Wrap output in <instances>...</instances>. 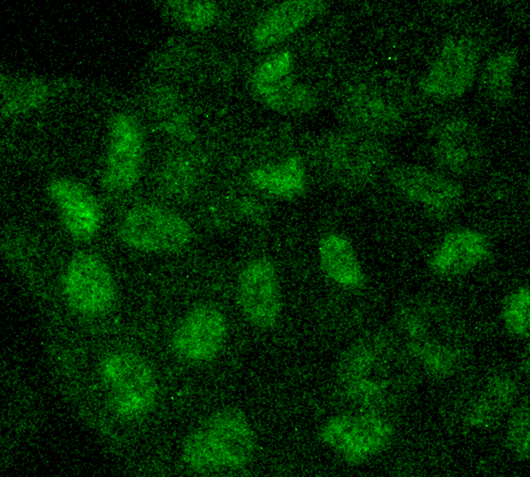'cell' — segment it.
<instances>
[{"label":"cell","mask_w":530,"mask_h":477,"mask_svg":"<svg viewBox=\"0 0 530 477\" xmlns=\"http://www.w3.org/2000/svg\"><path fill=\"white\" fill-rule=\"evenodd\" d=\"M257 449L255 430L243 409L219 408L194 425L177 448L180 465L193 473L237 471L248 466Z\"/></svg>","instance_id":"obj_4"},{"label":"cell","mask_w":530,"mask_h":477,"mask_svg":"<svg viewBox=\"0 0 530 477\" xmlns=\"http://www.w3.org/2000/svg\"><path fill=\"white\" fill-rule=\"evenodd\" d=\"M69 82L61 77L1 73V118H18L40 110L65 89Z\"/></svg>","instance_id":"obj_17"},{"label":"cell","mask_w":530,"mask_h":477,"mask_svg":"<svg viewBox=\"0 0 530 477\" xmlns=\"http://www.w3.org/2000/svg\"><path fill=\"white\" fill-rule=\"evenodd\" d=\"M318 259L322 273L347 288L363 285L365 277L351 241L343 235L328 233L318 242Z\"/></svg>","instance_id":"obj_23"},{"label":"cell","mask_w":530,"mask_h":477,"mask_svg":"<svg viewBox=\"0 0 530 477\" xmlns=\"http://www.w3.org/2000/svg\"><path fill=\"white\" fill-rule=\"evenodd\" d=\"M46 192L67 234L88 242L100 232L103 212L95 194L84 182L69 176L50 180Z\"/></svg>","instance_id":"obj_13"},{"label":"cell","mask_w":530,"mask_h":477,"mask_svg":"<svg viewBox=\"0 0 530 477\" xmlns=\"http://www.w3.org/2000/svg\"><path fill=\"white\" fill-rule=\"evenodd\" d=\"M388 151L379 140L346 133L330 141V162L335 175L352 184L373 180L388 162Z\"/></svg>","instance_id":"obj_15"},{"label":"cell","mask_w":530,"mask_h":477,"mask_svg":"<svg viewBox=\"0 0 530 477\" xmlns=\"http://www.w3.org/2000/svg\"><path fill=\"white\" fill-rule=\"evenodd\" d=\"M227 332L226 318L217 307L211 303L197 304L175 323L167 340V350L185 366H202L220 353Z\"/></svg>","instance_id":"obj_9"},{"label":"cell","mask_w":530,"mask_h":477,"mask_svg":"<svg viewBox=\"0 0 530 477\" xmlns=\"http://www.w3.org/2000/svg\"><path fill=\"white\" fill-rule=\"evenodd\" d=\"M67 403L109 449L136 465L156 441L165 386L159 354L130 337L68 340L47 352Z\"/></svg>","instance_id":"obj_1"},{"label":"cell","mask_w":530,"mask_h":477,"mask_svg":"<svg viewBox=\"0 0 530 477\" xmlns=\"http://www.w3.org/2000/svg\"><path fill=\"white\" fill-rule=\"evenodd\" d=\"M60 294L76 317L99 320L114 311L119 290L108 263L98 255L82 250L67 262L60 280Z\"/></svg>","instance_id":"obj_5"},{"label":"cell","mask_w":530,"mask_h":477,"mask_svg":"<svg viewBox=\"0 0 530 477\" xmlns=\"http://www.w3.org/2000/svg\"><path fill=\"white\" fill-rule=\"evenodd\" d=\"M2 459H11L36 433L41 412L37 393L15 365L3 369Z\"/></svg>","instance_id":"obj_11"},{"label":"cell","mask_w":530,"mask_h":477,"mask_svg":"<svg viewBox=\"0 0 530 477\" xmlns=\"http://www.w3.org/2000/svg\"><path fill=\"white\" fill-rule=\"evenodd\" d=\"M485 236L471 230L446 235L430 260L433 271L444 277L459 276L473 270L488 255Z\"/></svg>","instance_id":"obj_19"},{"label":"cell","mask_w":530,"mask_h":477,"mask_svg":"<svg viewBox=\"0 0 530 477\" xmlns=\"http://www.w3.org/2000/svg\"><path fill=\"white\" fill-rule=\"evenodd\" d=\"M120 241L132 250L173 255L193 238V230L179 213L162 204L143 202L130 207L118 225Z\"/></svg>","instance_id":"obj_6"},{"label":"cell","mask_w":530,"mask_h":477,"mask_svg":"<svg viewBox=\"0 0 530 477\" xmlns=\"http://www.w3.org/2000/svg\"><path fill=\"white\" fill-rule=\"evenodd\" d=\"M418 374L392 333L358 340L343 352L336 369L344 396L359 410L377 413L401 401Z\"/></svg>","instance_id":"obj_2"},{"label":"cell","mask_w":530,"mask_h":477,"mask_svg":"<svg viewBox=\"0 0 530 477\" xmlns=\"http://www.w3.org/2000/svg\"><path fill=\"white\" fill-rule=\"evenodd\" d=\"M517 393V384L507 374L488 377L471 397L465 410L466 422L478 429L493 428L508 413Z\"/></svg>","instance_id":"obj_21"},{"label":"cell","mask_w":530,"mask_h":477,"mask_svg":"<svg viewBox=\"0 0 530 477\" xmlns=\"http://www.w3.org/2000/svg\"><path fill=\"white\" fill-rule=\"evenodd\" d=\"M252 179L262 190L288 197L302 188L304 172L299 161L293 158L282 164L257 169Z\"/></svg>","instance_id":"obj_25"},{"label":"cell","mask_w":530,"mask_h":477,"mask_svg":"<svg viewBox=\"0 0 530 477\" xmlns=\"http://www.w3.org/2000/svg\"><path fill=\"white\" fill-rule=\"evenodd\" d=\"M159 10L166 22L185 32H200L216 20L219 8L211 1L167 0L159 2Z\"/></svg>","instance_id":"obj_24"},{"label":"cell","mask_w":530,"mask_h":477,"mask_svg":"<svg viewBox=\"0 0 530 477\" xmlns=\"http://www.w3.org/2000/svg\"><path fill=\"white\" fill-rule=\"evenodd\" d=\"M477 48L472 38L450 36L428 75L421 80L429 95L448 99L461 95L471 85L477 64Z\"/></svg>","instance_id":"obj_14"},{"label":"cell","mask_w":530,"mask_h":477,"mask_svg":"<svg viewBox=\"0 0 530 477\" xmlns=\"http://www.w3.org/2000/svg\"><path fill=\"white\" fill-rule=\"evenodd\" d=\"M393 437V425L384 416L363 410L335 415L318 432L319 441L349 465L379 455Z\"/></svg>","instance_id":"obj_8"},{"label":"cell","mask_w":530,"mask_h":477,"mask_svg":"<svg viewBox=\"0 0 530 477\" xmlns=\"http://www.w3.org/2000/svg\"><path fill=\"white\" fill-rule=\"evenodd\" d=\"M142 117L134 110L118 109L109 118L101 181L108 191L121 194L137 184L145 156Z\"/></svg>","instance_id":"obj_7"},{"label":"cell","mask_w":530,"mask_h":477,"mask_svg":"<svg viewBox=\"0 0 530 477\" xmlns=\"http://www.w3.org/2000/svg\"><path fill=\"white\" fill-rule=\"evenodd\" d=\"M514 51H504L491 59L483 74V85L493 99L506 100L511 93L517 57Z\"/></svg>","instance_id":"obj_26"},{"label":"cell","mask_w":530,"mask_h":477,"mask_svg":"<svg viewBox=\"0 0 530 477\" xmlns=\"http://www.w3.org/2000/svg\"><path fill=\"white\" fill-rule=\"evenodd\" d=\"M530 293L522 287L510 293L504 300L501 316L507 330L516 337L527 338L530 328Z\"/></svg>","instance_id":"obj_27"},{"label":"cell","mask_w":530,"mask_h":477,"mask_svg":"<svg viewBox=\"0 0 530 477\" xmlns=\"http://www.w3.org/2000/svg\"><path fill=\"white\" fill-rule=\"evenodd\" d=\"M394 331L418 371L433 378L455 374L468 353L463 322L438 299L415 298L404 303L394 319Z\"/></svg>","instance_id":"obj_3"},{"label":"cell","mask_w":530,"mask_h":477,"mask_svg":"<svg viewBox=\"0 0 530 477\" xmlns=\"http://www.w3.org/2000/svg\"><path fill=\"white\" fill-rule=\"evenodd\" d=\"M235 297L251 326L261 330L273 328L282 310L281 282L273 262L265 257L249 261L237 276Z\"/></svg>","instance_id":"obj_12"},{"label":"cell","mask_w":530,"mask_h":477,"mask_svg":"<svg viewBox=\"0 0 530 477\" xmlns=\"http://www.w3.org/2000/svg\"><path fill=\"white\" fill-rule=\"evenodd\" d=\"M433 155L446 170L464 174L479 167L483 150L469 125L458 120L444 125L436 133Z\"/></svg>","instance_id":"obj_20"},{"label":"cell","mask_w":530,"mask_h":477,"mask_svg":"<svg viewBox=\"0 0 530 477\" xmlns=\"http://www.w3.org/2000/svg\"><path fill=\"white\" fill-rule=\"evenodd\" d=\"M530 410L528 400L515 408L510 416L505 444L513 456L520 461L529 459Z\"/></svg>","instance_id":"obj_28"},{"label":"cell","mask_w":530,"mask_h":477,"mask_svg":"<svg viewBox=\"0 0 530 477\" xmlns=\"http://www.w3.org/2000/svg\"><path fill=\"white\" fill-rule=\"evenodd\" d=\"M138 98L143 110L164 133L181 138L189 136L182 101L171 85L159 80L146 82Z\"/></svg>","instance_id":"obj_22"},{"label":"cell","mask_w":530,"mask_h":477,"mask_svg":"<svg viewBox=\"0 0 530 477\" xmlns=\"http://www.w3.org/2000/svg\"><path fill=\"white\" fill-rule=\"evenodd\" d=\"M389 180L408 199L435 215L451 213L462 198V190L457 182L422 166H395L389 172Z\"/></svg>","instance_id":"obj_16"},{"label":"cell","mask_w":530,"mask_h":477,"mask_svg":"<svg viewBox=\"0 0 530 477\" xmlns=\"http://www.w3.org/2000/svg\"><path fill=\"white\" fill-rule=\"evenodd\" d=\"M251 92L263 106L286 116L311 111L316 103L315 93L294 76V60L289 52L273 53L254 70Z\"/></svg>","instance_id":"obj_10"},{"label":"cell","mask_w":530,"mask_h":477,"mask_svg":"<svg viewBox=\"0 0 530 477\" xmlns=\"http://www.w3.org/2000/svg\"><path fill=\"white\" fill-rule=\"evenodd\" d=\"M326 6L318 0H288L272 6L253 27V46L267 50L281 44L319 17Z\"/></svg>","instance_id":"obj_18"}]
</instances>
